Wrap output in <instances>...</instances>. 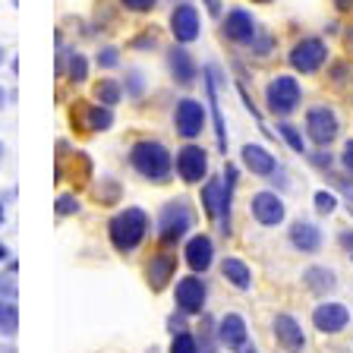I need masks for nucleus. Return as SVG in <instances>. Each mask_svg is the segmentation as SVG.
I'll return each mask as SVG.
<instances>
[{
  "instance_id": "58836bf2",
  "label": "nucleus",
  "mask_w": 353,
  "mask_h": 353,
  "mask_svg": "<svg viewBox=\"0 0 353 353\" xmlns=\"http://www.w3.org/2000/svg\"><path fill=\"white\" fill-rule=\"evenodd\" d=\"M341 164H344V168L353 174V139L344 145V154H341Z\"/></svg>"
},
{
  "instance_id": "f257e3e1",
  "label": "nucleus",
  "mask_w": 353,
  "mask_h": 353,
  "mask_svg": "<svg viewBox=\"0 0 353 353\" xmlns=\"http://www.w3.org/2000/svg\"><path fill=\"white\" fill-rule=\"evenodd\" d=\"M130 164L132 170L152 183H168L170 170H174V158H170L168 145L158 139H139L130 148Z\"/></svg>"
},
{
  "instance_id": "473e14b6",
  "label": "nucleus",
  "mask_w": 353,
  "mask_h": 353,
  "mask_svg": "<svg viewBox=\"0 0 353 353\" xmlns=\"http://www.w3.org/2000/svg\"><path fill=\"white\" fill-rule=\"evenodd\" d=\"M76 212H79V199L70 196V192H63V196L57 199V214L66 218V214H76Z\"/></svg>"
},
{
  "instance_id": "4468645a",
  "label": "nucleus",
  "mask_w": 353,
  "mask_h": 353,
  "mask_svg": "<svg viewBox=\"0 0 353 353\" xmlns=\"http://www.w3.org/2000/svg\"><path fill=\"white\" fill-rule=\"evenodd\" d=\"M312 325H316L322 334H338L350 325V309L341 306V303H322L312 312Z\"/></svg>"
},
{
  "instance_id": "09e8293b",
  "label": "nucleus",
  "mask_w": 353,
  "mask_h": 353,
  "mask_svg": "<svg viewBox=\"0 0 353 353\" xmlns=\"http://www.w3.org/2000/svg\"><path fill=\"white\" fill-rule=\"evenodd\" d=\"M0 224H3V205H0Z\"/></svg>"
},
{
  "instance_id": "3c124183",
  "label": "nucleus",
  "mask_w": 353,
  "mask_h": 353,
  "mask_svg": "<svg viewBox=\"0 0 353 353\" xmlns=\"http://www.w3.org/2000/svg\"><path fill=\"white\" fill-rule=\"evenodd\" d=\"M0 158H3V142H0Z\"/></svg>"
},
{
  "instance_id": "c85d7f7f",
  "label": "nucleus",
  "mask_w": 353,
  "mask_h": 353,
  "mask_svg": "<svg viewBox=\"0 0 353 353\" xmlns=\"http://www.w3.org/2000/svg\"><path fill=\"white\" fill-rule=\"evenodd\" d=\"M66 73H70V79L73 82H85L88 79V60L82 57V54H70V70H66Z\"/></svg>"
},
{
  "instance_id": "1a4fd4ad",
  "label": "nucleus",
  "mask_w": 353,
  "mask_h": 353,
  "mask_svg": "<svg viewBox=\"0 0 353 353\" xmlns=\"http://www.w3.org/2000/svg\"><path fill=\"white\" fill-rule=\"evenodd\" d=\"M174 126L183 139H196L205 130V108L196 98H180L174 108Z\"/></svg>"
},
{
  "instance_id": "f3484780",
  "label": "nucleus",
  "mask_w": 353,
  "mask_h": 353,
  "mask_svg": "<svg viewBox=\"0 0 353 353\" xmlns=\"http://www.w3.org/2000/svg\"><path fill=\"white\" fill-rule=\"evenodd\" d=\"M168 70H170V76H174L176 85H192L196 76H199L196 60H192V54L186 51L183 44H176V48L168 51Z\"/></svg>"
},
{
  "instance_id": "c9c22d12",
  "label": "nucleus",
  "mask_w": 353,
  "mask_h": 353,
  "mask_svg": "<svg viewBox=\"0 0 353 353\" xmlns=\"http://www.w3.org/2000/svg\"><path fill=\"white\" fill-rule=\"evenodd\" d=\"M272 35H262V32H259V35H256V41H252L250 44V48H252V54H259V57H265V54H268V51H272Z\"/></svg>"
},
{
  "instance_id": "cd10ccee",
  "label": "nucleus",
  "mask_w": 353,
  "mask_h": 353,
  "mask_svg": "<svg viewBox=\"0 0 353 353\" xmlns=\"http://www.w3.org/2000/svg\"><path fill=\"white\" fill-rule=\"evenodd\" d=\"M278 132L287 139V145L294 148V152H300V154H306V142H303V136H300V130H296L294 123H278Z\"/></svg>"
},
{
  "instance_id": "6e6552de",
  "label": "nucleus",
  "mask_w": 353,
  "mask_h": 353,
  "mask_svg": "<svg viewBox=\"0 0 353 353\" xmlns=\"http://www.w3.org/2000/svg\"><path fill=\"white\" fill-rule=\"evenodd\" d=\"M221 35L228 38V41H234V44L250 48V44L256 41V35H259V22L252 19L250 10L234 7L228 16H224V22H221Z\"/></svg>"
},
{
  "instance_id": "c756f323",
  "label": "nucleus",
  "mask_w": 353,
  "mask_h": 353,
  "mask_svg": "<svg viewBox=\"0 0 353 353\" xmlns=\"http://www.w3.org/2000/svg\"><path fill=\"white\" fill-rule=\"evenodd\" d=\"M170 353H199V344L190 331H180L174 334V344H170Z\"/></svg>"
},
{
  "instance_id": "9b49d317",
  "label": "nucleus",
  "mask_w": 353,
  "mask_h": 353,
  "mask_svg": "<svg viewBox=\"0 0 353 353\" xmlns=\"http://www.w3.org/2000/svg\"><path fill=\"white\" fill-rule=\"evenodd\" d=\"M205 296H208L205 281L196 278V274L176 281L174 300H176V309H180V312H186V316H199V312L205 309Z\"/></svg>"
},
{
  "instance_id": "a18cd8bd",
  "label": "nucleus",
  "mask_w": 353,
  "mask_h": 353,
  "mask_svg": "<svg viewBox=\"0 0 353 353\" xmlns=\"http://www.w3.org/2000/svg\"><path fill=\"white\" fill-rule=\"evenodd\" d=\"M347 48H350V51H353V29L347 32Z\"/></svg>"
},
{
  "instance_id": "a19ab883",
  "label": "nucleus",
  "mask_w": 353,
  "mask_h": 353,
  "mask_svg": "<svg viewBox=\"0 0 353 353\" xmlns=\"http://www.w3.org/2000/svg\"><path fill=\"white\" fill-rule=\"evenodd\" d=\"M341 246L353 252V234H350V230H347V234H341Z\"/></svg>"
},
{
  "instance_id": "a211bd4d",
  "label": "nucleus",
  "mask_w": 353,
  "mask_h": 353,
  "mask_svg": "<svg viewBox=\"0 0 353 353\" xmlns=\"http://www.w3.org/2000/svg\"><path fill=\"white\" fill-rule=\"evenodd\" d=\"M243 164L252 170V176H265V180H272L274 174H278V158H274L272 152L265 145H243Z\"/></svg>"
},
{
  "instance_id": "ea45409f",
  "label": "nucleus",
  "mask_w": 353,
  "mask_h": 353,
  "mask_svg": "<svg viewBox=\"0 0 353 353\" xmlns=\"http://www.w3.org/2000/svg\"><path fill=\"white\" fill-rule=\"evenodd\" d=\"M205 10H208V16L221 19V0H205Z\"/></svg>"
},
{
  "instance_id": "20e7f679",
  "label": "nucleus",
  "mask_w": 353,
  "mask_h": 353,
  "mask_svg": "<svg viewBox=\"0 0 353 353\" xmlns=\"http://www.w3.org/2000/svg\"><path fill=\"white\" fill-rule=\"evenodd\" d=\"M192 208L186 199H174V202H168V205L161 208V214H158V240L164 243V246H174V243H180L186 234L192 230Z\"/></svg>"
},
{
  "instance_id": "79ce46f5",
  "label": "nucleus",
  "mask_w": 353,
  "mask_h": 353,
  "mask_svg": "<svg viewBox=\"0 0 353 353\" xmlns=\"http://www.w3.org/2000/svg\"><path fill=\"white\" fill-rule=\"evenodd\" d=\"M334 7H338L341 13H344V10H350V7H353V0H334Z\"/></svg>"
},
{
  "instance_id": "de8ad7c7",
  "label": "nucleus",
  "mask_w": 353,
  "mask_h": 353,
  "mask_svg": "<svg viewBox=\"0 0 353 353\" xmlns=\"http://www.w3.org/2000/svg\"><path fill=\"white\" fill-rule=\"evenodd\" d=\"M252 3H272V0H252Z\"/></svg>"
},
{
  "instance_id": "2f4dec72",
  "label": "nucleus",
  "mask_w": 353,
  "mask_h": 353,
  "mask_svg": "<svg viewBox=\"0 0 353 353\" xmlns=\"http://www.w3.org/2000/svg\"><path fill=\"white\" fill-rule=\"evenodd\" d=\"M142 92H145V79H142V73L139 70H130V73H126V95L139 98Z\"/></svg>"
},
{
  "instance_id": "c03bdc74",
  "label": "nucleus",
  "mask_w": 353,
  "mask_h": 353,
  "mask_svg": "<svg viewBox=\"0 0 353 353\" xmlns=\"http://www.w3.org/2000/svg\"><path fill=\"white\" fill-rule=\"evenodd\" d=\"M240 353H256V347H252V344H243V347H240Z\"/></svg>"
},
{
  "instance_id": "603ef678",
  "label": "nucleus",
  "mask_w": 353,
  "mask_h": 353,
  "mask_svg": "<svg viewBox=\"0 0 353 353\" xmlns=\"http://www.w3.org/2000/svg\"><path fill=\"white\" fill-rule=\"evenodd\" d=\"M350 256H353V252H350Z\"/></svg>"
},
{
  "instance_id": "4be33fe9",
  "label": "nucleus",
  "mask_w": 353,
  "mask_h": 353,
  "mask_svg": "<svg viewBox=\"0 0 353 353\" xmlns=\"http://www.w3.org/2000/svg\"><path fill=\"white\" fill-rule=\"evenodd\" d=\"M174 268H176L174 256H168V252H158V256H152V262H148V268H145V278H148V287H152L154 294L168 287V281L174 278Z\"/></svg>"
},
{
  "instance_id": "7c9ffc66",
  "label": "nucleus",
  "mask_w": 353,
  "mask_h": 353,
  "mask_svg": "<svg viewBox=\"0 0 353 353\" xmlns=\"http://www.w3.org/2000/svg\"><path fill=\"white\" fill-rule=\"evenodd\" d=\"M338 208V196L334 192H328V190H319L316 192V212L319 214H331Z\"/></svg>"
},
{
  "instance_id": "39448f33",
  "label": "nucleus",
  "mask_w": 353,
  "mask_h": 353,
  "mask_svg": "<svg viewBox=\"0 0 353 353\" xmlns=\"http://www.w3.org/2000/svg\"><path fill=\"white\" fill-rule=\"evenodd\" d=\"M303 101V88L294 76H274L268 85H265V104L274 117H290Z\"/></svg>"
},
{
  "instance_id": "8fccbe9b",
  "label": "nucleus",
  "mask_w": 353,
  "mask_h": 353,
  "mask_svg": "<svg viewBox=\"0 0 353 353\" xmlns=\"http://www.w3.org/2000/svg\"><path fill=\"white\" fill-rule=\"evenodd\" d=\"M0 63H3V48H0Z\"/></svg>"
},
{
  "instance_id": "0eeeda50",
  "label": "nucleus",
  "mask_w": 353,
  "mask_h": 353,
  "mask_svg": "<svg viewBox=\"0 0 353 353\" xmlns=\"http://www.w3.org/2000/svg\"><path fill=\"white\" fill-rule=\"evenodd\" d=\"M341 123H338V114L328 108V104H319V108H309L306 110V136L316 142L319 148L331 145L338 139Z\"/></svg>"
},
{
  "instance_id": "7ed1b4c3",
  "label": "nucleus",
  "mask_w": 353,
  "mask_h": 353,
  "mask_svg": "<svg viewBox=\"0 0 353 353\" xmlns=\"http://www.w3.org/2000/svg\"><path fill=\"white\" fill-rule=\"evenodd\" d=\"M148 234V214L142 212V208H123V212H117L114 218H110L108 224V236L110 243H114V250L117 252H132L139 250V243L145 240Z\"/></svg>"
},
{
  "instance_id": "2eb2a0df",
  "label": "nucleus",
  "mask_w": 353,
  "mask_h": 353,
  "mask_svg": "<svg viewBox=\"0 0 353 353\" xmlns=\"http://www.w3.org/2000/svg\"><path fill=\"white\" fill-rule=\"evenodd\" d=\"M183 259H186V265H190L196 274H205L208 268H212V262H214L212 236H205V234L190 236V243H186V250H183Z\"/></svg>"
},
{
  "instance_id": "f03ea898",
  "label": "nucleus",
  "mask_w": 353,
  "mask_h": 353,
  "mask_svg": "<svg viewBox=\"0 0 353 353\" xmlns=\"http://www.w3.org/2000/svg\"><path fill=\"white\" fill-rule=\"evenodd\" d=\"M234 190H236V168L228 164L224 176H212L202 186V208L212 221H218L221 230L230 234V202H234Z\"/></svg>"
},
{
  "instance_id": "9d476101",
  "label": "nucleus",
  "mask_w": 353,
  "mask_h": 353,
  "mask_svg": "<svg viewBox=\"0 0 353 353\" xmlns=\"http://www.w3.org/2000/svg\"><path fill=\"white\" fill-rule=\"evenodd\" d=\"M176 174H180V180L183 183H202L208 174V152L202 145H183L180 152H176Z\"/></svg>"
},
{
  "instance_id": "423d86ee",
  "label": "nucleus",
  "mask_w": 353,
  "mask_h": 353,
  "mask_svg": "<svg viewBox=\"0 0 353 353\" xmlns=\"http://www.w3.org/2000/svg\"><path fill=\"white\" fill-rule=\"evenodd\" d=\"M290 66H294L296 73H303V76H312V73H319L325 66V60H328V48H325V41L322 38H300V41L290 48Z\"/></svg>"
},
{
  "instance_id": "f8f14e48",
  "label": "nucleus",
  "mask_w": 353,
  "mask_h": 353,
  "mask_svg": "<svg viewBox=\"0 0 353 353\" xmlns=\"http://www.w3.org/2000/svg\"><path fill=\"white\" fill-rule=\"evenodd\" d=\"M202 32V22H199V10L192 3H180L170 13V35L176 44H192Z\"/></svg>"
},
{
  "instance_id": "4c0bfd02",
  "label": "nucleus",
  "mask_w": 353,
  "mask_h": 353,
  "mask_svg": "<svg viewBox=\"0 0 353 353\" xmlns=\"http://www.w3.org/2000/svg\"><path fill=\"white\" fill-rule=\"evenodd\" d=\"M0 296H13L16 300V281L13 278H0Z\"/></svg>"
},
{
  "instance_id": "393cba45",
  "label": "nucleus",
  "mask_w": 353,
  "mask_h": 353,
  "mask_svg": "<svg viewBox=\"0 0 353 353\" xmlns=\"http://www.w3.org/2000/svg\"><path fill=\"white\" fill-rule=\"evenodd\" d=\"M85 126L92 132H104L114 126V110L108 108V104H92V108L85 110Z\"/></svg>"
},
{
  "instance_id": "6ab92c4d",
  "label": "nucleus",
  "mask_w": 353,
  "mask_h": 353,
  "mask_svg": "<svg viewBox=\"0 0 353 353\" xmlns=\"http://www.w3.org/2000/svg\"><path fill=\"white\" fill-rule=\"evenodd\" d=\"M274 338L281 341V347H284L287 353H303V347H306L300 322H296L294 316H287V312L274 316Z\"/></svg>"
},
{
  "instance_id": "e433bc0d",
  "label": "nucleus",
  "mask_w": 353,
  "mask_h": 353,
  "mask_svg": "<svg viewBox=\"0 0 353 353\" xmlns=\"http://www.w3.org/2000/svg\"><path fill=\"white\" fill-rule=\"evenodd\" d=\"M186 316V312H183ZM183 316H170L168 319V328H170V334H180V331H186V319Z\"/></svg>"
},
{
  "instance_id": "49530a36",
  "label": "nucleus",
  "mask_w": 353,
  "mask_h": 353,
  "mask_svg": "<svg viewBox=\"0 0 353 353\" xmlns=\"http://www.w3.org/2000/svg\"><path fill=\"white\" fill-rule=\"evenodd\" d=\"M3 101H7V92H3V88H0V108H3Z\"/></svg>"
},
{
  "instance_id": "412c9836",
  "label": "nucleus",
  "mask_w": 353,
  "mask_h": 353,
  "mask_svg": "<svg viewBox=\"0 0 353 353\" xmlns=\"http://www.w3.org/2000/svg\"><path fill=\"white\" fill-rule=\"evenodd\" d=\"M290 243H294L296 252L312 256V252H319V246H322V230H319L312 221H296L294 228H290Z\"/></svg>"
},
{
  "instance_id": "f704fd0d",
  "label": "nucleus",
  "mask_w": 353,
  "mask_h": 353,
  "mask_svg": "<svg viewBox=\"0 0 353 353\" xmlns=\"http://www.w3.org/2000/svg\"><path fill=\"white\" fill-rule=\"evenodd\" d=\"M130 13H148V10L158 7V0H120Z\"/></svg>"
},
{
  "instance_id": "dca6fc26",
  "label": "nucleus",
  "mask_w": 353,
  "mask_h": 353,
  "mask_svg": "<svg viewBox=\"0 0 353 353\" xmlns=\"http://www.w3.org/2000/svg\"><path fill=\"white\" fill-rule=\"evenodd\" d=\"M218 66L208 63L205 66V92H208V108H212V117H214V136H218V152L228 154V126H224V117H221V108H218Z\"/></svg>"
},
{
  "instance_id": "72a5a7b5",
  "label": "nucleus",
  "mask_w": 353,
  "mask_h": 353,
  "mask_svg": "<svg viewBox=\"0 0 353 353\" xmlns=\"http://www.w3.org/2000/svg\"><path fill=\"white\" fill-rule=\"evenodd\" d=\"M117 63H120L117 48H101V51H98V66H101V70H114Z\"/></svg>"
},
{
  "instance_id": "a878e982",
  "label": "nucleus",
  "mask_w": 353,
  "mask_h": 353,
  "mask_svg": "<svg viewBox=\"0 0 353 353\" xmlns=\"http://www.w3.org/2000/svg\"><path fill=\"white\" fill-rule=\"evenodd\" d=\"M19 328V309H16L13 296H0V334L13 338Z\"/></svg>"
},
{
  "instance_id": "5701e85b",
  "label": "nucleus",
  "mask_w": 353,
  "mask_h": 353,
  "mask_svg": "<svg viewBox=\"0 0 353 353\" xmlns=\"http://www.w3.org/2000/svg\"><path fill=\"white\" fill-rule=\"evenodd\" d=\"M221 274H224V278H228L236 290H250V287H252L250 265L240 262V259H224V262H221Z\"/></svg>"
},
{
  "instance_id": "ddd939ff",
  "label": "nucleus",
  "mask_w": 353,
  "mask_h": 353,
  "mask_svg": "<svg viewBox=\"0 0 353 353\" xmlns=\"http://www.w3.org/2000/svg\"><path fill=\"white\" fill-rule=\"evenodd\" d=\"M250 212H252V218H256L262 228H278L281 221H284L287 208H284V202H281L278 192L265 190V192H256V196H252Z\"/></svg>"
},
{
  "instance_id": "aec40b11",
  "label": "nucleus",
  "mask_w": 353,
  "mask_h": 353,
  "mask_svg": "<svg viewBox=\"0 0 353 353\" xmlns=\"http://www.w3.org/2000/svg\"><path fill=\"white\" fill-rule=\"evenodd\" d=\"M214 334H218V344L230 347V350H240V347L246 344V322H243V316H236V312H228V316H221Z\"/></svg>"
},
{
  "instance_id": "b1692460",
  "label": "nucleus",
  "mask_w": 353,
  "mask_h": 353,
  "mask_svg": "<svg viewBox=\"0 0 353 353\" xmlns=\"http://www.w3.org/2000/svg\"><path fill=\"white\" fill-rule=\"evenodd\" d=\"M303 284H306L309 290H316V294H328V290L338 287V278H334L331 268H319V265H312V268L303 272Z\"/></svg>"
},
{
  "instance_id": "37998d69",
  "label": "nucleus",
  "mask_w": 353,
  "mask_h": 353,
  "mask_svg": "<svg viewBox=\"0 0 353 353\" xmlns=\"http://www.w3.org/2000/svg\"><path fill=\"white\" fill-rule=\"evenodd\" d=\"M7 252H10V250L3 246V243H0V262H7Z\"/></svg>"
},
{
  "instance_id": "bb28decb",
  "label": "nucleus",
  "mask_w": 353,
  "mask_h": 353,
  "mask_svg": "<svg viewBox=\"0 0 353 353\" xmlns=\"http://www.w3.org/2000/svg\"><path fill=\"white\" fill-rule=\"evenodd\" d=\"M120 95H123V88H120V82H114V79H101L95 85L98 104H108V108H114V104L120 101Z\"/></svg>"
}]
</instances>
